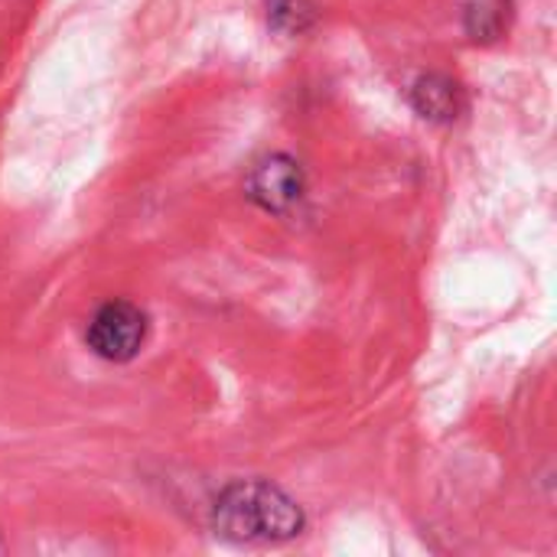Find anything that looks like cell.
I'll return each mask as SVG.
<instances>
[{"label": "cell", "instance_id": "obj_1", "mask_svg": "<svg viewBox=\"0 0 557 557\" xmlns=\"http://www.w3.org/2000/svg\"><path fill=\"white\" fill-rule=\"evenodd\" d=\"M209 525L232 545H284L304 535L307 512L271 480H235L215 496Z\"/></svg>", "mask_w": 557, "mask_h": 557}, {"label": "cell", "instance_id": "obj_2", "mask_svg": "<svg viewBox=\"0 0 557 557\" xmlns=\"http://www.w3.org/2000/svg\"><path fill=\"white\" fill-rule=\"evenodd\" d=\"M147 333H150V320L137 304L104 300L85 326V346L91 349V356L124 366L140 356Z\"/></svg>", "mask_w": 557, "mask_h": 557}, {"label": "cell", "instance_id": "obj_3", "mask_svg": "<svg viewBox=\"0 0 557 557\" xmlns=\"http://www.w3.org/2000/svg\"><path fill=\"white\" fill-rule=\"evenodd\" d=\"M245 196L268 215H284L307 196V170L290 153L261 157L245 176Z\"/></svg>", "mask_w": 557, "mask_h": 557}, {"label": "cell", "instance_id": "obj_4", "mask_svg": "<svg viewBox=\"0 0 557 557\" xmlns=\"http://www.w3.org/2000/svg\"><path fill=\"white\" fill-rule=\"evenodd\" d=\"M408 101L418 111V117H424L431 124H454L470 108V95H467L463 82H457L447 72L418 75L408 88Z\"/></svg>", "mask_w": 557, "mask_h": 557}, {"label": "cell", "instance_id": "obj_5", "mask_svg": "<svg viewBox=\"0 0 557 557\" xmlns=\"http://www.w3.org/2000/svg\"><path fill=\"white\" fill-rule=\"evenodd\" d=\"M509 20H512V0H470L463 10V29L480 46L503 39Z\"/></svg>", "mask_w": 557, "mask_h": 557}, {"label": "cell", "instance_id": "obj_6", "mask_svg": "<svg viewBox=\"0 0 557 557\" xmlns=\"http://www.w3.org/2000/svg\"><path fill=\"white\" fill-rule=\"evenodd\" d=\"M268 23L281 36H300L317 23V7L310 0H271Z\"/></svg>", "mask_w": 557, "mask_h": 557}]
</instances>
